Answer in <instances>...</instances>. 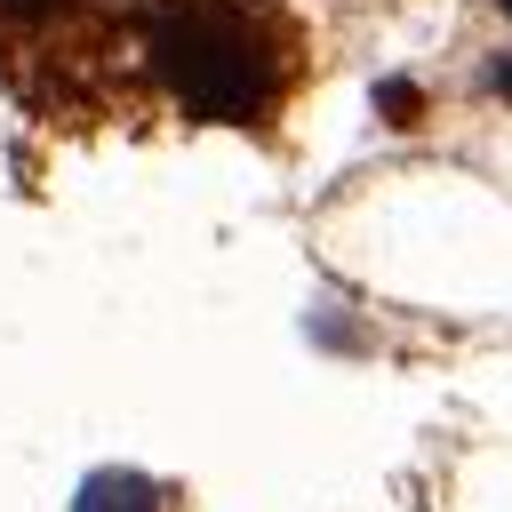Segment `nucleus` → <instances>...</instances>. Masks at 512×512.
<instances>
[{
	"mask_svg": "<svg viewBox=\"0 0 512 512\" xmlns=\"http://www.w3.org/2000/svg\"><path fill=\"white\" fill-rule=\"evenodd\" d=\"M16 8H24V16H40V8H56V0H16Z\"/></svg>",
	"mask_w": 512,
	"mask_h": 512,
	"instance_id": "obj_5",
	"label": "nucleus"
},
{
	"mask_svg": "<svg viewBox=\"0 0 512 512\" xmlns=\"http://www.w3.org/2000/svg\"><path fill=\"white\" fill-rule=\"evenodd\" d=\"M152 56H160L168 88L208 120H256L272 104V80H280L272 48L256 40V8H240V0H176V8H160Z\"/></svg>",
	"mask_w": 512,
	"mask_h": 512,
	"instance_id": "obj_1",
	"label": "nucleus"
},
{
	"mask_svg": "<svg viewBox=\"0 0 512 512\" xmlns=\"http://www.w3.org/2000/svg\"><path fill=\"white\" fill-rule=\"evenodd\" d=\"M72 512H160V488L144 472H88Z\"/></svg>",
	"mask_w": 512,
	"mask_h": 512,
	"instance_id": "obj_2",
	"label": "nucleus"
},
{
	"mask_svg": "<svg viewBox=\"0 0 512 512\" xmlns=\"http://www.w3.org/2000/svg\"><path fill=\"white\" fill-rule=\"evenodd\" d=\"M496 88H504V96H512V56H504V64H496Z\"/></svg>",
	"mask_w": 512,
	"mask_h": 512,
	"instance_id": "obj_4",
	"label": "nucleus"
},
{
	"mask_svg": "<svg viewBox=\"0 0 512 512\" xmlns=\"http://www.w3.org/2000/svg\"><path fill=\"white\" fill-rule=\"evenodd\" d=\"M504 8H512V0H504Z\"/></svg>",
	"mask_w": 512,
	"mask_h": 512,
	"instance_id": "obj_6",
	"label": "nucleus"
},
{
	"mask_svg": "<svg viewBox=\"0 0 512 512\" xmlns=\"http://www.w3.org/2000/svg\"><path fill=\"white\" fill-rule=\"evenodd\" d=\"M376 104H384V120H416V88H408V80H384Z\"/></svg>",
	"mask_w": 512,
	"mask_h": 512,
	"instance_id": "obj_3",
	"label": "nucleus"
}]
</instances>
